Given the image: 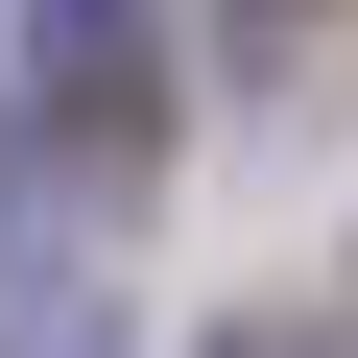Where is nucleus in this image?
Wrapping results in <instances>:
<instances>
[{"label": "nucleus", "mask_w": 358, "mask_h": 358, "mask_svg": "<svg viewBox=\"0 0 358 358\" xmlns=\"http://www.w3.org/2000/svg\"><path fill=\"white\" fill-rule=\"evenodd\" d=\"M215 24H263V48H287V24H334V0H215Z\"/></svg>", "instance_id": "f257e3e1"}]
</instances>
